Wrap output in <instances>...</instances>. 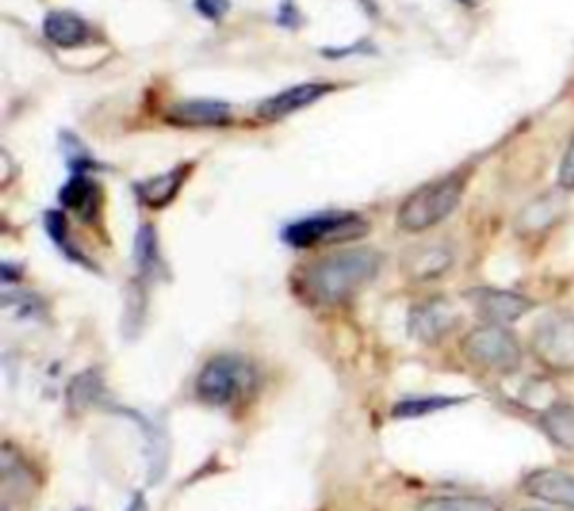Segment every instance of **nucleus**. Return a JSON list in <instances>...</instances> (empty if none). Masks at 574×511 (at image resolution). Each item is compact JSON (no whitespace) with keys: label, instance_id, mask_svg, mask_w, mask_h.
Returning <instances> with one entry per match:
<instances>
[{"label":"nucleus","instance_id":"nucleus-11","mask_svg":"<svg viewBox=\"0 0 574 511\" xmlns=\"http://www.w3.org/2000/svg\"><path fill=\"white\" fill-rule=\"evenodd\" d=\"M536 426L552 447L565 454H574V402H550L536 413Z\"/></svg>","mask_w":574,"mask_h":511},{"label":"nucleus","instance_id":"nucleus-4","mask_svg":"<svg viewBox=\"0 0 574 511\" xmlns=\"http://www.w3.org/2000/svg\"><path fill=\"white\" fill-rule=\"evenodd\" d=\"M256 384L254 366L238 354H219L209 359L198 380L195 395L206 406L227 408L252 393Z\"/></svg>","mask_w":574,"mask_h":511},{"label":"nucleus","instance_id":"nucleus-17","mask_svg":"<svg viewBox=\"0 0 574 511\" xmlns=\"http://www.w3.org/2000/svg\"><path fill=\"white\" fill-rule=\"evenodd\" d=\"M61 202H63V206H67L70 211H75L79 217H84V221H91L99 209V189L84 173H75L70 178V182L61 189Z\"/></svg>","mask_w":574,"mask_h":511},{"label":"nucleus","instance_id":"nucleus-22","mask_svg":"<svg viewBox=\"0 0 574 511\" xmlns=\"http://www.w3.org/2000/svg\"><path fill=\"white\" fill-rule=\"evenodd\" d=\"M556 187L567 195L574 193V135H570L556 169Z\"/></svg>","mask_w":574,"mask_h":511},{"label":"nucleus","instance_id":"nucleus-18","mask_svg":"<svg viewBox=\"0 0 574 511\" xmlns=\"http://www.w3.org/2000/svg\"><path fill=\"white\" fill-rule=\"evenodd\" d=\"M189 169L191 167H178L164 175H158V178H151L147 182L137 184V193H139L141 202L151 209H164L167 204H171L173 198L178 195Z\"/></svg>","mask_w":574,"mask_h":511},{"label":"nucleus","instance_id":"nucleus-16","mask_svg":"<svg viewBox=\"0 0 574 511\" xmlns=\"http://www.w3.org/2000/svg\"><path fill=\"white\" fill-rule=\"evenodd\" d=\"M124 415H128L130 419H135V424L141 428L144 440H147V456H149V473H151V482L160 480L162 473L167 471V462H169V443L167 435L144 415L135 413V411H126L121 408Z\"/></svg>","mask_w":574,"mask_h":511},{"label":"nucleus","instance_id":"nucleus-21","mask_svg":"<svg viewBox=\"0 0 574 511\" xmlns=\"http://www.w3.org/2000/svg\"><path fill=\"white\" fill-rule=\"evenodd\" d=\"M135 263L141 276H151L160 267V249H158V236L151 225H144L135 241Z\"/></svg>","mask_w":574,"mask_h":511},{"label":"nucleus","instance_id":"nucleus-25","mask_svg":"<svg viewBox=\"0 0 574 511\" xmlns=\"http://www.w3.org/2000/svg\"><path fill=\"white\" fill-rule=\"evenodd\" d=\"M456 3H460V6H465V8H476L480 0H456Z\"/></svg>","mask_w":574,"mask_h":511},{"label":"nucleus","instance_id":"nucleus-5","mask_svg":"<svg viewBox=\"0 0 574 511\" xmlns=\"http://www.w3.org/2000/svg\"><path fill=\"white\" fill-rule=\"evenodd\" d=\"M463 354L476 369L493 375H514L525 359L521 339L498 323H482L463 339Z\"/></svg>","mask_w":574,"mask_h":511},{"label":"nucleus","instance_id":"nucleus-20","mask_svg":"<svg viewBox=\"0 0 574 511\" xmlns=\"http://www.w3.org/2000/svg\"><path fill=\"white\" fill-rule=\"evenodd\" d=\"M465 397H445V395H434V397H413V400H404L400 404L393 406V417L400 419H411V417H424L431 413L445 411L449 406L463 404Z\"/></svg>","mask_w":574,"mask_h":511},{"label":"nucleus","instance_id":"nucleus-1","mask_svg":"<svg viewBox=\"0 0 574 511\" xmlns=\"http://www.w3.org/2000/svg\"><path fill=\"white\" fill-rule=\"evenodd\" d=\"M382 254L375 249H343L308 265L301 274L304 297L319 306H339L362 291L382 269Z\"/></svg>","mask_w":574,"mask_h":511},{"label":"nucleus","instance_id":"nucleus-14","mask_svg":"<svg viewBox=\"0 0 574 511\" xmlns=\"http://www.w3.org/2000/svg\"><path fill=\"white\" fill-rule=\"evenodd\" d=\"M167 119L176 126H225L232 121V108L215 99H191L176 104Z\"/></svg>","mask_w":574,"mask_h":511},{"label":"nucleus","instance_id":"nucleus-12","mask_svg":"<svg viewBox=\"0 0 574 511\" xmlns=\"http://www.w3.org/2000/svg\"><path fill=\"white\" fill-rule=\"evenodd\" d=\"M330 91H332V86H323V84L293 86V88H287V91L265 99L258 106V117H263L267 121H276V119H283L287 115H295V113L312 106L315 102H319Z\"/></svg>","mask_w":574,"mask_h":511},{"label":"nucleus","instance_id":"nucleus-13","mask_svg":"<svg viewBox=\"0 0 574 511\" xmlns=\"http://www.w3.org/2000/svg\"><path fill=\"white\" fill-rule=\"evenodd\" d=\"M454 265V252L445 245H419L406 252L402 269L411 280H436Z\"/></svg>","mask_w":574,"mask_h":511},{"label":"nucleus","instance_id":"nucleus-23","mask_svg":"<svg viewBox=\"0 0 574 511\" xmlns=\"http://www.w3.org/2000/svg\"><path fill=\"white\" fill-rule=\"evenodd\" d=\"M193 6L209 21H221L232 8L230 0H195Z\"/></svg>","mask_w":574,"mask_h":511},{"label":"nucleus","instance_id":"nucleus-3","mask_svg":"<svg viewBox=\"0 0 574 511\" xmlns=\"http://www.w3.org/2000/svg\"><path fill=\"white\" fill-rule=\"evenodd\" d=\"M528 348L545 373L574 375V312L563 308L545 312L532 326Z\"/></svg>","mask_w":574,"mask_h":511},{"label":"nucleus","instance_id":"nucleus-27","mask_svg":"<svg viewBox=\"0 0 574 511\" xmlns=\"http://www.w3.org/2000/svg\"><path fill=\"white\" fill-rule=\"evenodd\" d=\"M79 511H86V509H79Z\"/></svg>","mask_w":574,"mask_h":511},{"label":"nucleus","instance_id":"nucleus-8","mask_svg":"<svg viewBox=\"0 0 574 511\" xmlns=\"http://www.w3.org/2000/svg\"><path fill=\"white\" fill-rule=\"evenodd\" d=\"M465 297L485 323L498 326L517 323L536 308V301L532 297L500 287H474Z\"/></svg>","mask_w":574,"mask_h":511},{"label":"nucleus","instance_id":"nucleus-6","mask_svg":"<svg viewBox=\"0 0 574 511\" xmlns=\"http://www.w3.org/2000/svg\"><path fill=\"white\" fill-rule=\"evenodd\" d=\"M369 234V223L359 213H321L293 223L283 230V241L297 249H310L319 245H337L364 238Z\"/></svg>","mask_w":574,"mask_h":511},{"label":"nucleus","instance_id":"nucleus-7","mask_svg":"<svg viewBox=\"0 0 574 511\" xmlns=\"http://www.w3.org/2000/svg\"><path fill=\"white\" fill-rule=\"evenodd\" d=\"M570 213V195L565 191L550 189L534 195L521 206L514 217V232L523 241H539L556 232Z\"/></svg>","mask_w":574,"mask_h":511},{"label":"nucleus","instance_id":"nucleus-24","mask_svg":"<svg viewBox=\"0 0 574 511\" xmlns=\"http://www.w3.org/2000/svg\"><path fill=\"white\" fill-rule=\"evenodd\" d=\"M126 511H149L147 509V500H144L139 493L130 500V504H128V509Z\"/></svg>","mask_w":574,"mask_h":511},{"label":"nucleus","instance_id":"nucleus-15","mask_svg":"<svg viewBox=\"0 0 574 511\" xmlns=\"http://www.w3.org/2000/svg\"><path fill=\"white\" fill-rule=\"evenodd\" d=\"M43 34L59 47H79L91 39V28L82 17L59 10L45 17Z\"/></svg>","mask_w":574,"mask_h":511},{"label":"nucleus","instance_id":"nucleus-2","mask_svg":"<svg viewBox=\"0 0 574 511\" xmlns=\"http://www.w3.org/2000/svg\"><path fill=\"white\" fill-rule=\"evenodd\" d=\"M467 180L458 173L434 180L415 189L397 211V225L408 234H419L443 221L458 209Z\"/></svg>","mask_w":574,"mask_h":511},{"label":"nucleus","instance_id":"nucleus-19","mask_svg":"<svg viewBox=\"0 0 574 511\" xmlns=\"http://www.w3.org/2000/svg\"><path fill=\"white\" fill-rule=\"evenodd\" d=\"M417 511H500V504L487 496H434L422 500Z\"/></svg>","mask_w":574,"mask_h":511},{"label":"nucleus","instance_id":"nucleus-26","mask_svg":"<svg viewBox=\"0 0 574 511\" xmlns=\"http://www.w3.org/2000/svg\"><path fill=\"white\" fill-rule=\"evenodd\" d=\"M521 511H552V509H521Z\"/></svg>","mask_w":574,"mask_h":511},{"label":"nucleus","instance_id":"nucleus-9","mask_svg":"<svg viewBox=\"0 0 574 511\" xmlns=\"http://www.w3.org/2000/svg\"><path fill=\"white\" fill-rule=\"evenodd\" d=\"M458 326H460L458 310L454 308V304H449L443 297L422 301L415 308H411V312H408L411 337H415L417 341H422L426 345L440 343Z\"/></svg>","mask_w":574,"mask_h":511},{"label":"nucleus","instance_id":"nucleus-10","mask_svg":"<svg viewBox=\"0 0 574 511\" xmlns=\"http://www.w3.org/2000/svg\"><path fill=\"white\" fill-rule=\"evenodd\" d=\"M521 489L528 498H534L543 504L574 511V473L570 471L554 467L532 469L523 476Z\"/></svg>","mask_w":574,"mask_h":511}]
</instances>
